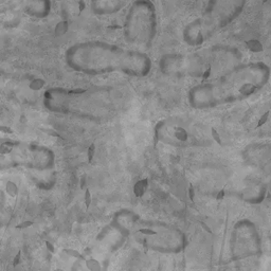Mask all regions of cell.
<instances>
[{
	"label": "cell",
	"instance_id": "cell-1",
	"mask_svg": "<svg viewBox=\"0 0 271 271\" xmlns=\"http://www.w3.org/2000/svg\"><path fill=\"white\" fill-rule=\"evenodd\" d=\"M66 58L74 69L93 73L121 70L136 74L144 72L149 65L144 53L102 41L76 43L67 50Z\"/></svg>",
	"mask_w": 271,
	"mask_h": 271
},
{
	"label": "cell",
	"instance_id": "cell-2",
	"mask_svg": "<svg viewBox=\"0 0 271 271\" xmlns=\"http://www.w3.org/2000/svg\"><path fill=\"white\" fill-rule=\"evenodd\" d=\"M238 5V0H209L202 14L186 26L184 41L191 46L201 45L217 28L234 16Z\"/></svg>",
	"mask_w": 271,
	"mask_h": 271
},
{
	"label": "cell",
	"instance_id": "cell-3",
	"mask_svg": "<svg viewBox=\"0 0 271 271\" xmlns=\"http://www.w3.org/2000/svg\"><path fill=\"white\" fill-rule=\"evenodd\" d=\"M157 31V11L152 0H135L125 17L124 33L131 43L148 46Z\"/></svg>",
	"mask_w": 271,
	"mask_h": 271
},
{
	"label": "cell",
	"instance_id": "cell-4",
	"mask_svg": "<svg viewBox=\"0 0 271 271\" xmlns=\"http://www.w3.org/2000/svg\"><path fill=\"white\" fill-rule=\"evenodd\" d=\"M157 137L165 144L177 147L200 145L202 143L196 127L180 118L162 121L157 128Z\"/></svg>",
	"mask_w": 271,
	"mask_h": 271
},
{
	"label": "cell",
	"instance_id": "cell-5",
	"mask_svg": "<svg viewBox=\"0 0 271 271\" xmlns=\"http://www.w3.org/2000/svg\"><path fill=\"white\" fill-rule=\"evenodd\" d=\"M26 10L32 15L43 17L49 14L50 1L49 0H26Z\"/></svg>",
	"mask_w": 271,
	"mask_h": 271
},
{
	"label": "cell",
	"instance_id": "cell-6",
	"mask_svg": "<svg viewBox=\"0 0 271 271\" xmlns=\"http://www.w3.org/2000/svg\"><path fill=\"white\" fill-rule=\"evenodd\" d=\"M257 89V87L255 85H253V84H251V83H246V84H244L242 87L239 88V92L242 93L243 95H250V94H252V93H254V91L256 90Z\"/></svg>",
	"mask_w": 271,
	"mask_h": 271
},
{
	"label": "cell",
	"instance_id": "cell-7",
	"mask_svg": "<svg viewBox=\"0 0 271 271\" xmlns=\"http://www.w3.org/2000/svg\"><path fill=\"white\" fill-rule=\"evenodd\" d=\"M249 47L253 52H261L263 50L261 43H258L257 41H251V43H249Z\"/></svg>",
	"mask_w": 271,
	"mask_h": 271
},
{
	"label": "cell",
	"instance_id": "cell-8",
	"mask_svg": "<svg viewBox=\"0 0 271 271\" xmlns=\"http://www.w3.org/2000/svg\"><path fill=\"white\" fill-rule=\"evenodd\" d=\"M269 114H270V111H267V112H265V113L263 114L262 117H261V119H259L258 123H257V127H262L263 125H265V124L267 123V121H268V118H269Z\"/></svg>",
	"mask_w": 271,
	"mask_h": 271
}]
</instances>
